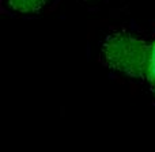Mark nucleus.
Masks as SVG:
<instances>
[{
    "label": "nucleus",
    "mask_w": 155,
    "mask_h": 152,
    "mask_svg": "<svg viewBox=\"0 0 155 152\" xmlns=\"http://www.w3.org/2000/svg\"><path fill=\"white\" fill-rule=\"evenodd\" d=\"M150 46L127 33H116L106 40L104 56L113 70L132 77L147 76Z\"/></svg>",
    "instance_id": "nucleus-1"
},
{
    "label": "nucleus",
    "mask_w": 155,
    "mask_h": 152,
    "mask_svg": "<svg viewBox=\"0 0 155 152\" xmlns=\"http://www.w3.org/2000/svg\"><path fill=\"white\" fill-rule=\"evenodd\" d=\"M153 86H154V92H155V82L153 83Z\"/></svg>",
    "instance_id": "nucleus-4"
},
{
    "label": "nucleus",
    "mask_w": 155,
    "mask_h": 152,
    "mask_svg": "<svg viewBox=\"0 0 155 152\" xmlns=\"http://www.w3.org/2000/svg\"><path fill=\"white\" fill-rule=\"evenodd\" d=\"M46 2L48 0H8V5L16 12L29 14L42 10Z\"/></svg>",
    "instance_id": "nucleus-2"
},
{
    "label": "nucleus",
    "mask_w": 155,
    "mask_h": 152,
    "mask_svg": "<svg viewBox=\"0 0 155 152\" xmlns=\"http://www.w3.org/2000/svg\"><path fill=\"white\" fill-rule=\"evenodd\" d=\"M147 77L151 83L155 82V42L150 49V60H148V70H147Z\"/></svg>",
    "instance_id": "nucleus-3"
}]
</instances>
